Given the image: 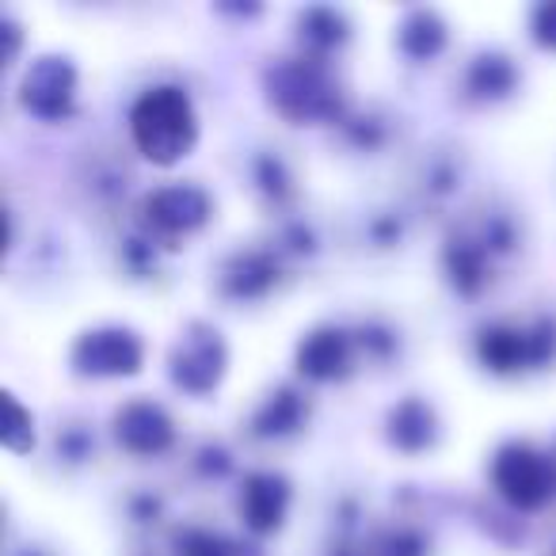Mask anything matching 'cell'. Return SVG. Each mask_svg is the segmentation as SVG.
<instances>
[{
    "label": "cell",
    "mask_w": 556,
    "mask_h": 556,
    "mask_svg": "<svg viewBox=\"0 0 556 556\" xmlns=\"http://www.w3.org/2000/svg\"><path fill=\"white\" fill-rule=\"evenodd\" d=\"M343 363V340L340 332H320L313 336L309 343L302 348V370L317 374V378H328V374H336Z\"/></svg>",
    "instance_id": "obj_6"
},
{
    "label": "cell",
    "mask_w": 556,
    "mask_h": 556,
    "mask_svg": "<svg viewBox=\"0 0 556 556\" xmlns=\"http://www.w3.org/2000/svg\"><path fill=\"white\" fill-rule=\"evenodd\" d=\"M153 217L168 229H179V225H194L202 217V199L191 191H161L153 202H149Z\"/></svg>",
    "instance_id": "obj_5"
},
{
    "label": "cell",
    "mask_w": 556,
    "mask_h": 556,
    "mask_svg": "<svg viewBox=\"0 0 556 556\" xmlns=\"http://www.w3.org/2000/svg\"><path fill=\"white\" fill-rule=\"evenodd\" d=\"M130 130L138 149L156 164H172L191 149L194 115L179 88H153L138 100L130 115Z\"/></svg>",
    "instance_id": "obj_1"
},
{
    "label": "cell",
    "mask_w": 556,
    "mask_h": 556,
    "mask_svg": "<svg viewBox=\"0 0 556 556\" xmlns=\"http://www.w3.org/2000/svg\"><path fill=\"white\" fill-rule=\"evenodd\" d=\"M282 503H287V488L275 477H252L244 488V515L255 530H270L282 518Z\"/></svg>",
    "instance_id": "obj_4"
},
{
    "label": "cell",
    "mask_w": 556,
    "mask_h": 556,
    "mask_svg": "<svg viewBox=\"0 0 556 556\" xmlns=\"http://www.w3.org/2000/svg\"><path fill=\"white\" fill-rule=\"evenodd\" d=\"M118 439L130 450H161L172 439V431H168V419L153 404H130L118 416Z\"/></svg>",
    "instance_id": "obj_3"
},
{
    "label": "cell",
    "mask_w": 556,
    "mask_h": 556,
    "mask_svg": "<svg viewBox=\"0 0 556 556\" xmlns=\"http://www.w3.org/2000/svg\"><path fill=\"white\" fill-rule=\"evenodd\" d=\"M526 340L515 332H484V343H480V355L484 363H492L495 370H510V366L522 358Z\"/></svg>",
    "instance_id": "obj_7"
},
{
    "label": "cell",
    "mask_w": 556,
    "mask_h": 556,
    "mask_svg": "<svg viewBox=\"0 0 556 556\" xmlns=\"http://www.w3.org/2000/svg\"><path fill=\"white\" fill-rule=\"evenodd\" d=\"M538 39L541 42H553V47H556V4H548V9H538Z\"/></svg>",
    "instance_id": "obj_8"
},
{
    "label": "cell",
    "mask_w": 556,
    "mask_h": 556,
    "mask_svg": "<svg viewBox=\"0 0 556 556\" xmlns=\"http://www.w3.org/2000/svg\"><path fill=\"white\" fill-rule=\"evenodd\" d=\"M495 484L515 507H538L556 492V472L541 454L526 446H510L495 462Z\"/></svg>",
    "instance_id": "obj_2"
}]
</instances>
